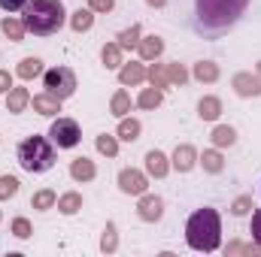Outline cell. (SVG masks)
I'll return each instance as SVG.
<instances>
[{
  "instance_id": "6da1fadb",
  "label": "cell",
  "mask_w": 261,
  "mask_h": 257,
  "mask_svg": "<svg viewBox=\"0 0 261 257\" xmlns=\"http://www.w3.org/2000/svg\"><path fill=\"white\" fill-rule=\"evenodd\" d=\"M252 0H195V30L203 37H222L249 9Z\"/></svg>"
},
{
  "instance_id": "7a4b0ae2",
  "label": "cell",
  "mask_w": 261,
  "mask_h": 257,
  "mask_svg": "<svg viewBox=\"0 0 261 257\" xmlns=\"http://www.w3.org/2000/svg\"><path fill=\"white\" fill-rule=\"evenodd\" d=\"M21 21L24 30L34 37H52L61 30L67 21V9L61 0H28L21 9Z\"/></svg>"
},
{
  "instance_id": "3957f363",
  "label": "cell",
  "mask_w": 261,
  "mask_h": 257,
  "mask_svg": "<svg viewBox=\"0 0 261 257\" xmlns=\"http://www.w3.org/2000/svg\"><path fill=\"white\" fill-rule=\"evenodd\" d=\"M186 242L189 248L203 251V254H213L219 245H222V218L216 209H197L192 212V218L186 221Z\"/></svg>"
},
{
  "instance_id": "277c9868",
  "label": "cell",
  "mask_w": 261,
  "mask_h": 257,
  "mask_svg": "<svg viewBox=\"0 0 261 257\" xmlns=\"http://www.w3.org/2000/svg\"><path fill=\"white\" fill-rule=\"evenodd\" d=\"M18 167L24 173H46L55 167V142L46 136H28L18 142Z\"/></svg>"
},
{
  "instance_id": "5b68a950",
  "label": "cell",
  "mask_w": 261,
  "mask_h": 257,
  "mask_svg": "<svg viewBox=\"0 0 261 257\" xmlns=\"http://www.w3.org/2000/svg\"><path fill=\"white\" fill-rule=\"evenodd\" d=\"M43 88L64 103L76 94V73L70 67H52V70L43 73Z\"/></svg>"
},
{
  "instance_id": "8992f818",
  "label": "cell",
  "mask_w": 261,
  "mask_h": 257,
  "mask_svg": "<svg viewBox=\"0 0 261 257\" xmlns=\"http://www.w3.org/2000/svg\"><path fill=\"white\" fill-rule=\"evenodd\" d=\"M49 139L55 142V148H76L82 139V130L76 124V118H55L49 127Z\"/></svg>"
},
{
  "instance_id": "52a82bcc",
  "label": "cell",
  "mask_w": 261,
  "mask_h": 257,
  "mask_svg": "<svg viewBox=\"0 0 261 257\" xmlns=\"http://www.w3.org/2000/svg\"><path fill=\"white\" fill-rule=\"evenodd\" d=\"M119 191L128 194V197H140V194L149 191V176L143 170H134V167H125L119 173Z\"/></svg>"
},
{
  "instance_id": "ba28073f",
  "label": "cell",
  "mask_w": 261,
  "mask_h": 257,
  "mask_svg": "<svg viewBox=\"0 0 261 257\" xmlns=\"http://www.w3.org/2000/svg\"><path fill=\"white\" fill-rule=\"evenodd\" d=\"M231 88H234V94L237 97H261V79L258 73H249V70H240V73H234L231 76Z\"/></svg>"
},
{
  "instance_id": "9c48e42d",
  "label": "cell",
  "mask_w": 261,
  "mask_h": 257,
  "mask_svg": "<svg viewBox=\"0 0 261 257\" xmlns=\"http://www.w3.org/2000/svg\"><path fill=\"white\" fill-rule=\"evenodd\" d=\"M137 215H140V221H146V224H155V221H161L164 218V200L158 197V194H140V203H137Z\"/></svg>"
},
{
  "instance_id": "30bf717a",
  "label": "cell",
  "mask_w": 261,
  "mask_h": 257,
  "mask_svg": "<svg viewBox=\"0 0 261 257\" xmlns=\"http://www.w3.org/2000/svg\"><path fill=\"white\" fill-rule=\"evenodd\" d=\"M143 160H146V176H149V179H164V176L173 170V167H170V157H167L161 148H149Z\"/></svg>"
},
{
  "instance_id": "8fae6325",
  "label": "cell",
  "mask_w": 261,
  "mask_h": 257,
  "mask_svg": "<svg viewBox=\"0 0 261 257\" xmlns=\"http://www.w3.org/2000/svg\"><path fill=\"white\" fill-rule=\"evenodd\" d=\"M170 167H173L176 173H192V170L197 167V148L189 145V142L176 145L173 154H170Z\"/></svg>"
},
{
  "instance_id": "7c38bea8",
  "label": "cell",
  "mask_w": 261,
  "mask_h": 257,
  "mask_svg": "<svg viewBox=\"0 0 261 257\" xmlns=\"http://www.w3.org/2000/svg\"><path fill=\"white\" fill-rule=\"evenodd\" d=\"M137 52H140V61H158L164 55V40L158 34H149V37H140L137 43Z\"/></svg>"
},
{
  "instance_id": "4fadbf2b",
  "label": "cell",
  "mask_w": 261,
  "mask_h": 257,
  "mask_svg": "<svg viewBox=\"0 0 261 257\" xmlns=\"http://www.w3.org/2000/svg\"><path fill=\"white\" fill-rule=\"evenodd\" d=\"M31 106H34V112H40V115H46V118H55V115L61 112V100L52 97L49 91L34 94V97H31Z\"/></svg>"
},
{
  "instance_id": "5bb4252c",
  "label": "cell",
  "mask_w": 261,
  "mask_h": 257,
  "mask_svg": "<svg viewBox=\"0 0 261 257\" xmlns=\"http://www.w3.org/2000/svg\"><path fill=\"white\" fill-rule=\"evenodd\" d=\"M94 176H97V167H94L91 157L82 154V157H73V160H70V179H73V182H91Z\"/></svg>"
},
{
  "instance_id": "9a60e30c",
  "label": "cell",
  "mask_w": 261,
  "mask_h": 257,
  "mask_svg": "<svg viewBox=\"0 0 261 257\" xmlns=\"http://www.w3.org/2000/svg\"><path fill=\"white\" fill-rule=\"evenodd\" d=\"M197 164L203 167V173H210V176H219L222 170H225V157H222V148H203V154H197Z\"/></svg>"
},
{
  "instance_id": "2e32d148",
  "label": "cell",
  "mask_w": 261,
  "mask_h": 257,
  "mask_svg": "<svg viewBox=\"0 0 261 257\" xmlns=\"http://www.w3.org/2000/svg\"><path fill=\"white\" fill-rule=\"evenodd\" d=\"M31 106V94H28V88H9L6 91V112L9 115H18V112H24Z\"/></svg>"
},
{
  "instance_id": "e0dca14e",
  "label": "cell",
  "mask_w": 261,
  "mask_h": 257,
  "mask_svg": "<svg viewBox=\"0 0 261 257\" xmlns=\"http://www.w3.org/2000/svg\"><path fill=\"white\" fill-rule=\"evenodd\" d=\"M119 82L122 85H143L146 82V64H140V61H130V64H122L119 67Z\"/></svg>"
},
{
  "instance_id": "ac0fdd59",
  "label": "cell",
  "mask_w": 261,
  "mask_h": 257,
  "mask_svg": "<svg viewBox=\"0 0 261 257\" xmlns=\"http://www.w3.org/2000/svg\"><path fill=\"white\" fill-rule=\"evenodd\" d=\"M197 115H200V121H219V115H222V100H219L216 94L200 97V100H197Z\"/></svg>"
},
{
  "instance_id": "d6986e66",
  "label": "cell",
  "mask_w": 261,
  "mask_h": 257,
  "mask_svg": "<svg viewBox=\"0 0 261 257\" xmlns=\"http://www.w3.org/2000/svg\"><path fill=\"white\" fill-rule=\"evenodd\" d=\"M219 76H222V70L216 61H197L192 70V79H197L200 85H213V82H219Z\"/></svg>"
},
{
  "instance_id": "ffe728a7",
  "label": "cell",
  "mask_w": 261,
  "mask_h": 257,
  "mask_svg": "<svg viewBox=\"0 0 261 257\" xmlns=\"http://www.w3.org/2000/svg\"><path fill=\"white\" fill-rule=\"evenodd\" d=\"M140 133H143V124H140L137 118H130V115H125V118H119V127H116V136H119L122 142H137V139H140Z\"/></svg>"
},
{
  "instance_id": "44dd1931",
  "label": "cell",
  "mask_w": 261,
  "mask_h": 257,
  "mask_svg": "<svg viewBox=\"0 0 261 257\" xmlns=\"http://www.w3.org/2000/svg\"><path fill=\"white\" fill-rule=\"evenodd\" d=\"M100 61L107 70H119V67L125 64V52H122V46L119 43H103V49H100Z\"/></svg>"
},
{
  "instance_id": "7402d4cb",
  "label": "cell",
  "mask_w": 261,
  "mask_h": 257,
  "mask_svg": "<svg viewBox=\"0 0 261 257\" xmlns=\"http://www.w3.org/2000/svg\"><path fill=\"white\" fill-rule=\"evenodd\" d=\"M0 30H3V37L6 40H12V43H21L24 40V21L21 18H15V15H6L3 21H0Z\"/></svg>"
},
{
  "instance_id": "603a6c76",
  "label": "cell",
  "mask_w": 261,
  "mask_h": 257,
  "mask_svg": "<svg viewBox=\"0 0 261 257\" xmlns=\"http://www.w3.org/2000/svg\"><path fill=\"white\" fill-rule=\"evenodd\" d=\"M210 139H213L216 148H231L237 142V130L231 127V124H216L213 133H210Z\"/></svg>"
},
{
  "instance_id": "cb8c5ba5",
  "label": "cell",
  "mask_w": 261,
  "mask_h": 257,
  "mask_svg": "<svg viewBox=\"0 0 261 257\" xmlns=\"http://www.w3.org/2000/svg\"><path fill=\"white\" fill-rule=\"evenodd\" d=\"M70 27H73L76 34H85V30H91V27H94V12H91L88 6H85V9L79 6V9L70 15Z\"/></svg>"
},
{
  "instance_id": "d4e9b609",
  "label": "cell",
  "mask_w": 261,
  "mask_h": 257,
  "mask_svg": "<svg viewBox=\"0 0 261 257\" xmlns=\"http://www.w3.org/2000/svg\"><path fill=\"white\" fill-rule=\"evenodd\" d=\"M130 94L125 91V88H119L116 94H113V100H110V112L116 115V118H125V115H130Z\"/></svg>"
},
{
  "instance_id": "484cf974",
  "label": "cell",
  "mask_w": 261,
  "mask_h": 257,
  "mask_svg": "<svg viewBox=\"0 0 261 257\" xmlns=\"http://www.w3.org/2000/svg\"><path fill=\"white\" fill-rule=\"evenodd\" d=\"M40 73H43V61H40V58H21L18 67H15V76H18V79H24V82L37 79Z\"/></svg>"
},
{
  "instance_id": "4316f807",
  "label": "cell",
  "mask_w": 261,
  "mask_h": 257,
  "mask_svg": "<svg viewBox=\"0 0 261 257\" xmlns=\"http://www.w3.org/2000/svg\"><path fill=\"white\" fill-rule=\"evenodd\" d=\"M55 206H58V212H61V215H76V212L82 209V194H79V191H67V194L58 197V203H55Z\"/></svg>"
},
{
  "instance_id": "83f0119b",
  "label": "cell",
  "mask_w": 261,
  "mask_h": 257,
  "mask_svg": "<svg viewBox=\"0 0 261 257\" xmlns=\"http://www.w3.org/2000/svg\"><path fill=\"white\" fill-rule=\"evenodd\" d=\"M161 100H164V91L152 85V88H143V91H140L137 106H140V109H158V106H161Z\"/></svg>"
},
{
  "instance_id": "f1b7e54d",
  "label": "cell",
  "mask_w": 261,
  "mask_h": 257,
  "mask_svg": "<svg viewBox=\"0 0 261 257\" xmlns=\"http://www.w3.org/2000/svg\"><path fill=\"white\" fill-rule=\"evenodd\" d=\"M55 203H58V194L52 191V188H40V191L31 197V206L37 212H49V209H55Z\"/></svg>"
},
{
  "instance_id": "f546056e",
  "label": "cell",
  "mask_w": 261,
  "mask_h": 257,
  "mask_svg": "<svg viewBox=\"0 0 261 257\" xmlns=\"http://www.w3.org/2000/svg\"><path fill=\"white\" fill-rule=\"evenodd\" d=\"M140 37H143V27H140V24H130V27H125V30H119L116 43L122 46V52H130V49H137Z\"/></svg>"
},
{
  "instance_id": "4dcf8cb0",
  "label": "cell",
  "mask_w": 261,
  "mask_h": 257,
  "mask_svg": "<svg viewBox=\"0 0 261 257\" xmlns=\"http://www.w3.org/2000/svg\"><path fill=\"white\" fill-rule=\"evenodd\" d=\"M146 79H149V85H155V88H170V82H167V64H149L146 67Z\"/></svg>"
},
{
  "instance_id": "1f68e13d",
  "label": "cell",
  "mask_w": 261,
  "mask_h": 257,
  "mask_svg": "<svg viewBox=\"0 0 261 257\" xmlns=\"http://www.w3.org/2000/svg\"><path fill=\"white\" fill-rule=\"evenodd\" d=\"M94 148H97L100 154H107V157H116V154H119V136H113V133H100V136L94 139Z\"/></svg>"
},
{
  "instance_id": "d6a6232c",
  "label": "cell",
  "mask_w": 261,
  "mask_h": 257,
  "mask_svg": "<svg viewBox=\"0 0 261 257\" xmlns=\"http://www.w3.org/2000/svg\"><path fill=\"white\" fill-rule=\"evenodd\" d=\"M116 248H119V230H116V224H113V221H107L103 236H100V251H103V254H113Z\"/></svg>"
},
{
  "instance_id": "836d02e7",
  "label": "cell",
  "mask_w": 261,
  "mask_h": 257,
  "mask_svg": "<svg viewBox=\"0 0 261 257\" xmlns=\"http://www.w3.org/2000/svg\"><path fill=\"white\" fill-rule=\"evenodd\" d=\"M189 79H192V73L182 64H167V82H170V88H182Z\"/></svg>"
},
{
  "instance_id": "e575fe53",
  "label": "cell",
  "mask_w": 261,
  "mask_h": 257,
  "mask_svg": "<svg viewBox=\"0 0 261 257\" xmlns=\"http://www.w3.org/2000/svg\"><path fill=\"white\" fill-rule=\"evenodd\" d=\"M9 233L15 236V239H31L34 236V227H31V221L28 218H12V224H9Z\"/></svg>"
},
{
  "instance_id": "d590c367",
  "label": "cell",
  "mask_w": 261,
  "mask_h": 257,
  "mask_svg": "<svg viewBox=\"0 0 261 257\" xmlns=\"http://www.w3.org/2000/svg\"><path fill=\"white\" fill-rule=\"evenodd\" d=\"M252 209H255V206H252V197H249V194H243V197H237V200L231 203V215H234V218H243V215H249Z\"/></svg>"
},
{
  "instance_id": "8d00e7d4",
  "label": "cell",
  "mask_w": 261,
  "mask_h": 257,
  "mask_svg": "<svg viewBox=\"0 0 261 257\" xmlns=\"http://www.w3.org/2000/svg\"><path fill=\"white\" fill-rule=\"evenodd\" d=\"M15 194H18V179L15 176H0V203L12 200Z\"/></svg>"
},
{
  "instance_id": "74e56055",
  "label": "cell",
  "mask_w": 261,
  "mask_h": 257,
  "mask_svg": "<svg viewBox=\"0 0 261 257\" xmlns=\"http://www.w3.org/2000/svg\"><path fill=\"white\" fill-rule=\"evenodd\" d=\"M225 251H228V254H261V245H243V242H231Z\"/></svg>"
},
{
  "instance_id": "f35d334b",
  "label": "cell",
  "mask_w": 261,
  "mask_h": 257,
  "mask_svg": "<svg viewBox=\"0 0 261 257\" xmlns=\"http://www.w3.org/2000/svg\"><path fill=\"white\" fill-rule=\"evenodd\" d=\"M88 9L91 12H113L116 9V0H88Z\"/></svg>"
},
{
  "instance_id": "ab89813d",
  "label": "cell",
  "mask_w": 261,
  "mask_h": 257,
  "mask_svg": "<svg viewBox=\"0 0 261 257\" xmlns=\"http://www.w3.org/2000/svg\"><path fill=\"white\" fill-rule=\"evenodd\" d=\"M249 233H252V242H255V245H261V209H258V212H252Z\"/></svg>"
},
{
  "instance_id": "60d3db41",
  "label": "cell",
  "mask_w": 261,
  "mask_h": 257,
  "mask_svg": "<svg viewBox=\"0 0 261 257\" xmlns=\"http://www.w3.org/2000/svg\"><path fill=\"white\" fill-rule=\"evenodd\" d=\"M28 0H0V9L3 12H21Z\"/></svg>"
},
{
  "instance_id": "b9f144b4",
  "label": "cell",
  "mask_w": 261,
  "mask_h": 257,
  "mask_svg": "<svg viewBox=\"0 0 261 257\" xmlns=\"http://www.w3.org/2000/svg\"><path fill=\"white\" fill-rule=\"evenodd\" d=\"M12 88V73L9 70H0V94H6Z\"/></svg>"
},
{
  "instance_id": "7bdbcfd3",
  "label": "cell",
  "mask_w": 261,
  "mask_h": 257,
  "mask_svg": "<svg viewBox=\"0 0 261 257\" xmlns=\"http://www.w3.org/2000/svg\"><path fill=\"white\" fill-rule=\"evenodd\" d=\"M146 3L155 6V9H164V6H167V0H146Z\"/></svg>"
},
{
  "instance_id": "ee69618b",
  "label": "cell",
  "mask_w": 261,
  "mask_h": 257,
  "mask_svg": "<svg viewBox=\"0 0 261 257\" xmlns=\"http://www.w3.org/2000/svg\"><path fill=\"white\" fill-rule=\"evenodd\" d=\"M255 73H258V79H261V61H258V64H255Z\"/></svg>"
},
{
  "instance_id": "f6af8a7d",
  "label": "cell",
  "mask_w": 261,
  "mask_h": 257,
  "mask_svg": "<svg viewBox=\"0 0 261 257\" xmlns=\"http://www.w3.org/2000/svg\"><path fill=\"white\" fill-rule=\"evenodd\" d=\"M0 218H3V212H0Z\"/></svg>"
}]
</instances>
